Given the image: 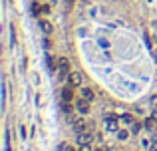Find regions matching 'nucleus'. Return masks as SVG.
I'll list each match as a JSON object with an SVG mask.
<instances>
[{"mask_svg":"<svg viewBox=\"0 0 157 151\" xmlns=\"http://www.w3.org/2000/svg\"><path fill=\"white\" fill-rule=\"evenodd\" d=\"M127 135H129V133L125 131V129H123V131H119V139H125V137H127Z\"/></svg>","mask_w":157,"mask_h":151,"instance_id":"nucleus-14","label":"nucleus"},{"mask_svg":"<svg viewBox=\"0 0 157 151\" xmlns=\"http://www.w3.org/2000/svg\"><path fill=\"white\" fill-rule=\"evenodd\" d=\"M76 109L82 113V115H86V113H90V104H88V99H78L76 101Z\"/></svg>","mask_w":157,"mask_h":151,"instance_id":"nucleus-3","label":"nucleus"},{"mask_svg":"<svg viewBox=\"0 0 157 151\" xmlns=\"http://www.w3.org/2000/svg\"><path fill=\"white\" fill-rule=\"evenodd\" d=\"M62 99H64V101H70V99H72V90H70V88H66V90L62 92Z\"/></svg>","mask_w":157,"mask_h":151,"instance_id":"nucleus-8","label":"nucleus"},{"mask_svg":"<svg viewBox=\"0 0 157 151\" xmlns=\"http://www.w3.org/2000/svg\"><path fill=\"white\" fill-rule=\"evenodd\" d=\"M151 108H157V95H151Z\"/></svg>","mask_w":157,"mask_h":151,"instance_id":"nucleus-13","label":"nucleus"},{"mask_svg":"<svg viewBox=\"0 0 157 151\" xmlns=\"http://www.w3.org/2000/svg\"><path fill=\"white\" fill-rule=\"evenodd\" d=\"M149 151H157V141H155V143H153V145H151V147H149Z\"/></svg>","mask_w":157,"mask_h":151,"instance_id":"nucleus-16","label":"nucleus"},{"mask_svg":"<svg viewBox=\"0 0 157 151\" xmlns=\"http://www.w3.org/2000/svg\"><path fill=\"white\" fill-rule=\"evenodd\" d=\"M40 10H42V8H38V4H36V2H34V4H32V12H34V14H38Z\"/></svg>","mask_w":157,"mask_h":151,"instance_id":"nucleus-11","label":"nucleus"},{"mask_svg":"<svg viewBox=\"0 0 157 151\" xmlns=\"http://www.w3.org/2000/svg\"><path fill=\"white\" fill-rule=\"evenodd\" d=\"M46 64H48V68H50V72H54V70H56V66H54V60H52L50 56L46 58Z\"/></svg>","mask_w":157,"mask_h":151,"instance_id":"nucleus-9","label":"nucleus"},{"mask_svg":"<svg viewBox=\"0 0 157 151\" xmlns=\"http://www.w3.org/2000/svg\"><path fill=\"white\" fill-rule=\"evenodd\" d=\"M121 119H123L125 123H133V115H129V113H125V115H121Z\"/></svg>","mask_w":157,"mask_h":151,"instance_id":"nucleus-10","label":"nucleus"},{"mask_svg":"<svg viewBox=\"0 0 157 151\" xmlns=\"http://www.w3.org/2000/svg\"><path fill=\"white\" fill-rule=\"evenodd\" d=\"M40 28H42L46 34H50V32H52V24L46 22V20H42V22H40Z\"/></svg>","mask_w":157,"mask_h":151,"instance_id":"nucleus-6","label":"nucleus"},{"mask_svg":"<svg viewBox=\"0 0 157 151\" xmlns=\"http://www.w3.org/2000/svg\"><path fill=\"white\" fill-rule=\"evenodd\" d=\"M105 121H107L110 129H117V121L114 119V115H107V117H105Z\"/></svg>","mask_w":157,"mask_h":151,"instance_id":"nucleus-7","label":"nucleus"},{"mask_svg":"<svg viewBox=\"0 0 157 151\" xmlns=\"http://www.w3.org/2000/svg\"><path fill=\"white\" fill-rule=\"evenodd\" d=\"M80 94H82V98H86L88 101H91V99H94V92H91L90 88H82Z\"/></svg>","mask_w":157,"mask_h":151,"instance_id":"nucleus-5","label":"nucleus"},{"mask_svg":"<svg viewBox=\"0 0 157 151\" xmlns=\"http://www.w3.org/2000/svg\"><path fill=\"white\" fill-rule=\"evenodd\" d=\"M98 151H107V149H105V147H101V149H98Z\"/></svg>","mask_w":157,"mask_h":151,"instance_id":"nucleus-18","label":"nucleus"},{"mask_svg":"<svg viewBox=\"0 0 157 151\" xmlns=\"http://www.w3.org/2000/svg\"><path fill=\"white\" fill-rule=\"evenodd\" d=\"M78 145H80V149L82 151H90L91 149V141H94V135H91V133H88V131H80L78 133Z\"/></svg>","mask_w":157,"mask_h":151,"instance_id":"nucleus-1","label":"nucleus"},{"mask_svg":"<svg viewBox=\"0 0 157 151\" xmlns=\"http://www.w3.org/2000/svg\"><path fill=\"white\" fill-rule=\"evenodd\" d=\"M139 129H141V125H139V123H133V127H131V131H133V133H137Z\"/></svg>","mask_w":157,"mask_h":151,"instance_id":"nucleus-12","label":"nucleus"},{"mask_svg":"<svg viewBox=\"0 0 157 151\" xmlns=\"http://www.w3.org/2000/svg\"><path fill=\"white\" fill-rule=\"evenodd\" d=\"M42 12H44V14H48V12H50V6H48V4L42 6Z\"/></svg>","mask_w":157,"mask_h":151,"instance_id":"nucleus-15","label":"nucleus"},{"mask_svg":"<svg viewBox=\"0 0 157 151\" xmlns=\"http://www.w3.org/2000/svg\"><path fill=\"white\" fill-rule=\"evenodd\" d=\"M58 70H60L58 78H60V80H66L68 76H70V62H68L66 58H60V60H58Z\"/></svg>","mask_w":157,"mask_h":151,"instance_id":"nucleus-2","label":"nucleus"},{"mask_svg":"<svg viewBox=\"0 0 157 151\" xmlns=\"http://www.w3.org/2000/svg\"><path fill=\"white\" fill-rule=\"evenodd\" d=\"M74 2L76 0H66V6H74Z\"/></svg>","mask_w":157,"mask_h":151,"instance_id":"nucleus-17","label":"nucleus"},{"mask_svg":"<svg viewBox=\"0 0 157 151\" xmlns=\"http://www.w3.org/2000/svg\"><path fill=\"white\" fill-rule=\"evenodd\" d=\"M68 82H70L72 88H76V85H82V74H80V72H72V74L68 76Z\"/></svg>","mask_w":157,"mask_h":151,"instance_id":"nucleus-4","label":"nucleus"},{"mask_svg":"<svg viewBox=\"0 0 157 151\" xmlns=\"http://www.w3.org/2000/svg\"><path fill=\"white\" fill-rule=\"evenodd\" d=\"M68 151H76V149H68Z\"/></svg>","mask_w":157,"mask_h":151,"instance_id":"nucleus-19","label":"nucleus"}]
</instances>
